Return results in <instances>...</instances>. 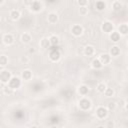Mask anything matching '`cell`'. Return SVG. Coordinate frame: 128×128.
<instances>
[{"label":"cell","mask_w":128,"mask_h":128,"mask_svg":"<svg viewBox=\"0 0 128 128\" xmlns=\"http://www.w3.org/2000/svg\"><path fill=\"white\" fill-rule=\"evenodd\" d=\"M108 113H109V110L106 107H104V106H99L96 109V117L99 120H103V119L107 118Z\"/></svg>","instance_id":"6da1fadb"},{"label":"cell","mask_w":128,"mask_h":128,"mask_svg":"<svg viewBox=\"0 0 128 128\" xmlns=\"http://www.w3.org/2000/svg\"><path fill=\"white\" fill-rule=\"evenodd\" d=\"M78 106H79V108L82 110V111H87V110H89L90 108H91V106H92V104H91V101L88 99V98H81L80 100H79V102H78Z\"/></svg>","instance_id":"7a4b0ae2"},{"label":"cell","mask_w":128,"mask_h":128,"mask_svg":"<svg viewBox=\"0 0 128 128\" xmlns=\"http://www.w3.org/2000/svg\"><path fill=\"white\" fill-rule=\"evenodd\" d=\"M11 77H12V74H11L10 71L5 70V69H3V70L0 71V82L1 83L8 84L9 80L11 79Z\"/></svg>","instance_id":"3957f363"},{"label":"cell","mask_w":128,"mask_h":128,"mask_svg":"<svg viewBox=\"0 0 128 128\" xmlns=\"http://www.w3.org/2000/svg\"><path fill=\"white\" fill-rule=\"evenodd\" d=\"M101 30L104 32V33H111L112 31H114V25L112 22L110 21H105L102 23L101 25Z\"/></svg>","instance_id":"277c9868"},{"label":"cell","mask_w":128,"mask_h":128,"mask_svg":"<svg viewBox=\"0 0 128 128\" xmlns=\"http://www.w3.org/2000/svg\"><path fill=\"white\" fill-rule=\"evenodd\" d=\"M8 85H9L12 89L15 90V89H17V88H19V87L21 86V80H20L19 77L12 76L11 79L9 80V82H8Z\"/></svg>","instance_id":"5b68a950"},{"label":"cell","mask_w":128,"mask_h":128,"mask_svg":"<svg viewBox=\"0 0 128 128\" xmlns=\"http://www.w3.org/2000/svg\"><path fill=\"white\" fill-rule=\"evenodd\" d=\"M83 31H84V29H83V27H82L81 25L75 24V25H73V26L71 27V33H72V35H74L75 37L81 36V35L83 34Z\"/></svg>","instance_id":"8992f818"},{"label":"cell","mask_w":128,"mask_h":128,"mask_svg":"<svg viewBox=\"0 0 128 128\" xmlns=\"http://www.w3.org/2000/svg\"><path fill=\"white\" fill-rule=\"evenodd\" d=\"M49 58H50V60L53 61V62L59 61L60 58H61V53H60V51L57 50V49L51 50V51L49 52Z\"/></svg>","instance_id":"52a82bcc"},{"label":"cell","mask_w":128,"mask_h":128,"mask_svg":"<svg viewBox=\"0 0 128 128\" xmlns=\"http://www.w3.org/2000/svg\"><path fill=\"white\" fill-rule=\"evenodd\" d=\"M2 41H3V43H4L5 45H8V46H9V45H12V44L14 43V37H13L12 34L6 33V34L3 35Z\"/></svg>","instance_id":"ba28073f"},{"label":"cell","mask_w":128,"mask_h":128,"mask_svg":"<svg viewBox=\"0 0 128 128\" xmlns=\"http://www.w3.org/2000/svg\"><path fill=\"white\" fill-rule=\"evenodd\" d=\"M29 7H30V10L33 11V12H40L42 10V4L39 1H37V0L33 1L32 4Z\"/></svg>","instance_id":"9c48e42d"},{"label":"cell","mask_w":128,"mask_h":128,"mask_svg":"<svg viewBox=\"0 0 128 128\" xmlns=\"http://www.w3.org/2000/svg\"><path fill=\"white\" fill-rule=\"evenodd\" d=\"M98 59L100 60V62L102 63V65H107V64H109L110 61H111V56H110V54H108V53H103V54L100 55V57H99Z\"/></svg>","instance_id":"30bf717a"},{"label":"cell","mask_w":128,"mask_h":128,"mask_svg":"<svg viewBox=\"0 0 128 128\" xmlns=\"http://www.w3.org/2000/svg\"><path fill=\"white\" fill-rule=\"evenodd\" d=\"M58 19H59L58 14H57V13H54V12L49 13L48 16H47V21H48V23H50V24H56V23L58 22Z\"/></svg>","instance_id":"8fae6325"},{"label":"cell","mask_w":128,"mask_h":128,"mask_svg":"<svg viewBox=\"0 0 128 128\" xmlns=\"http://www.w3.org/2000/svg\"><path fill=\"white\" fill-rule=\"evenodd\" d=\"M9 17L11 18V20H13V21H17V20L21 17V13H20L19 10H17V9H13V10H11V11L9 12Z\"/></svg>","instance_id":"7c38bea8"},{"label":"cell","mask_w":128,"mask_h":128,"mask_svg":"<svg viewBox=\"0 0 128 128\" xmlns=\"http://www.w3.org/2000/svg\"><path fill=\"white\" fill-rule=\"evenodd\" d=\"M21 78L25 81H29L32 78V71L30 69H25L21 73Z\"/></svg>","instance_id":"4fadbf2b"},{"label":"cell","mask_w":128,"mask_h":128,"mask_svg":"<svg viewBox=\"0 0 128 128\" xmlns=\"http://www.w3.org/2000/svg\"><path fill=\"white\" fill-rule=\"evenodd\" d=\"M109 39L114 42V43H117L120 41V34L118 32H115V31H112L111 33H109Z\"/></svg>","instance_id":"5bb4252c"},{"label":"cell","mask_w":128,"mask_h":128,"mask_svg":"<svg viewBox=\"0 0 128 128\" xmlns=\"http://www.w3.org/2000/svg\"><path fill=\"white\" fill-rule=\"evenodd\" d=\"M95 53V48L92 46V45H87V46H85V48H84V54H85V56H92L93 54Z\"/></svg>","instance_id":"9a60e30c"},{"label":"cell","mask_w":128,"mask_h":128,"mask_svg":"<svg viewBox=\"0 0 128 128\" xmlns=\"http://www.w3.org/2000/svg\"><path fill=\"white\" fill-rule=\"evenodd\" d=\"M118 33L120 35H127L128 33V25L123 23V24H120L119 27H118Z\"/></svg>","instance_id":"2e32d148"},{"label":"cell","mask_w":128,"mask_h":128,"mask_svg":"<svg viewBox=\"0 0 128 128\" xmlns=\"http://www.w3.org/2000/svg\"><path fill=\"white\" fill-rule=\"evenodd\" d=\"M20 40H21L22 43L27 44V43H30V42H31L32 37H31V35H30L29 33H23V34L21 35V37H20Z\"/></svg>","instance_id":"e0dca14e"},{"label":"cell","mask_w":128,"mask_h":128,"mask_svg":"<svg viewBox=\"0 0 128 128\" xmlns=\"http://www.w3.org/2000/svg\"><path fill=\"white\" fill-rule=\"evenodd\" d=\"M49 41H50V45H52V46H58L60 43L59 37L57 35H54V34L49 37Z\"/></svg>","instance_id":"ac0fdd59"},{"label":"cell","mask_w":128,"mask_h":128,"mask_svg":"<svg viewBox=\"0 0 128 128\" xmlns=\"http://www.w3.org/2000/svg\"><path fill=\"white\" fill-rule=\"evenodd\" d=\"M40 46H41L43 49H48V48H50L51 45H50L49 38H46V37L42 38L41 41H40Z\"/></svg>","instance_id":"d6986e66"},{"label":"cell","mask_w":128,"mask_h":128,"mask_svg":"<svg viewBox=\"0 0 128 128\" xmlns=\"http://www.w3.org/2000/svg\"><path fill=\"white\" fill-rule=\"evenodd\" d=\"M120 48L118 46H112L110 48V56H113V57H117L118 55H120Z\"/></svg>","instance_id":"ffe728a7"},{"label":"cell","mask_w":128,"mask_h":128,"mask_svg":"<svg viewBox=\"0 0 128 128\" xmlns=\"http://www.w3.org/2000/svg\"><path fill=\"white\" fill-rule=\"evenodd\" d=\"M88 91H89L88 86H87V85H84V84H83V85H80L79 88H78V92H79V94L82 95V96L87 95V94H88Z\"/></svg>","instance_id":"44dd1931"},{"label":"cell","mask_w":128,"mask_h":128,"mask_svg":"<svg viewBox=\"0 0 128 128\" xmlns=\"http://www.w3.org/2000/svg\"><path fill=\"white\" fill-rule=\"evenodd\" d=\"M95 7H96V9L98 11H103L106 8V3L104 1H102V0H98L95 3Z\"/></svg>","instance_id":"7402d4cb"},{"label":"cell","mask_w":128,"mask_h":128,"mask_svg":"<svg viewBox=\"0 0 128 128\" xmlns=\"http://www.w3.org/2000/svg\"><path fill=\"white\" fill-rule=\"evenodd\" d=\"M91 66H92V68H94V69H101L102 68V63L100 62V60L98 59V58H96V59H94L92 62H91Z\"/></svg>","instance_id":"603a6c76"},{"label":"cell","mask_w":128,"mask_h":128,"mask_svg":"<svg viewBox=\"0 0 128 128\" xmlns=\"http://www.w3.org/2000/svg\"><path fill=\"white\" fill-rule=\"evenodd\" d=\"M9 62V59L6 55H0V66L5 67Z\"/></svg>","instance_id":"cb8c5ba5"},{"label":"cell","mask_w":128,"mask_h":128,"mask_svg":"<svg viewBox=\"0 0 128 128\" xmlns=\"http://www.w3.org/2000/svg\"><path fill=\"white\" fill-rule=\"evenodd\" d=\"M106 84L105 83H103V82H100V83H98L97 84V86H96V90L99 92V93H103L104 91H105V89H106Z\"/></svg>","instance_id":"d4e9b609"},{"label":"cell","mask_w":128,"mask_h":128,"mask_svg":"<svg viewBox=\"0 0 128 128\" xmlns=\"http://www.w3.org/2000/svg\"><path fill=\"white\" fill-rule=\"evenodd\" d=\"M104 93V95L106 96V97H113L114 96V90H113V88H108V87H106V89H105V91L103 92Z\"/></svg>","instance_id":"484cf974"},{"label":"cell","mask_w":128,"mask_h":128,"mask_svg":"<svg viewBox=\"0 0 128 128\" xmlns=\"http://www.w3.org/2000/svg\"><path fill=\"white\" fill-rule=\"evenodd\" d=\"M112 8L114 11H120L122 8V4L120 3V1H114L112 3Z\"/></svg>","instance_id":"4316f807"},{"label":"cell","mask_w":128,"mask_h":128,"mask_svg":"<svg viewBox=\"0 0 128 128\" xmlns=\"http://www.w3.org/2000/svg\"><path fill=\"white\" fill-rule=\"evenodd\" d=\"M13 91H14V89H12L9 85L4 86V88H3V93H4L5 95H11V94L13 93Z\"/></svg>","instance_id":"83f0119b"},{"label":"cell","mask_w":128,"mask_h":128,"mask_svg":"<svg viewBox=\"0 0 128 128\" xmlns=\"http://www.w3.org/2000/svg\"><path fill=\"white\" fill-rule=\"evenodd\" d=\"M79 13L82 16H86L88 14V7L87 6H81L79 8Z\"/></svg>","instance_id":"f1b7e54d"},{"label":"cell","mask_w":128,"mask_h":128,"mask_svg":"<svg viewBox=\"0 0 128 128\" xmlns=\"http://www.w3.org/2000/svg\"><path fill=\"white\" fill-rule=\"evenodd\" d=\"M77 4L81 6H87L88 5V0H77Z\"/></svg>","instance_id":"f546056e"},{"label":"cell","mask_w":128,"mask_h":128,"mask_svg":"<svg viewBox=\"0 0 128 128\" xmlns=\"http://www.w3.org/2000/svg\"><path fill=\"white\" fill-rule=\"evenodd\" d=\"M116 103L115 102H109L108 103V107H107V109L108 110H114L115 108H116Z\"/></svg>","instance_id":"4dcf8cb0"},{"label":"cell","mask_w":128,"mask_h":128,"mask_svg":"<svg viewBox=\"0 0 128 128\" xmlns=\"http://www.w3.org/2000/svg\"><path fill=\"white\" fill-rule=\"evenodd\" d=\"M20 61H21L22 63H24V64H27V63L29 62V58L26 57V56H22V57L20 58Z\"/></svg>","instance_id":"1f68e13d"},{"label":"cell","mask_w":128,"mask_h":128,"mask_svg":"<svg viewBox=\"0 0 128 128\" xmlns=\"http://www.w3.org/2000/svg\"><path fill=\"white\" fill-rule=\"evenodd\" d=\"M106 127H108V128H114V127H115V124H114V122L109 121V122L106 124Z\"/></svg>","instance_id":"d6a6232c"},{"label":"cell","mask_w":128,"mask_h":128,"mask_svg":"<svg viewBox=\"0 0 128 128\" xmlns=\"http://www.w3.org/2000/svg\"><path fill=\"white\" fill-rule=\"evenodd\" d=\"M23 2H24V5H26V6H30V5L32 4L33 0H23Z\"/></svg>","instance_id":"836d02e7"},{"label":"cell","mask_w":128,"mask_h":128,"mask_svg":"<svg viewBox=\"0 0 128 128\" xmlns=\"http://www.w3.org/2000/svg\"><path fill=\"white\" fill-rule=\"evenodd\" d=\"M119 105H120V106H124V107H126V101H125V100H121V101H119Z\"/></svg>","instance_id":"e575fe53"},{"label":"cell","mask_w":128,"mask_h":128,"mask_svg":"<svg viewBox=\"0 0 128 128\" xmlns=\"http://www.w3.org/2000/svg\"><path fill=\"white\" fill-rule=\"evenodd\" d=\"M3 1H4V0H0V4H2V3H3Z\"/></svg>","instance_id":"d590c367"},{"label":"cell","mask_w":128,"mask_h":128,"mask_svg":"<svg viewBox=\"0 0 128 128\" xmlns=\"http://www.w3.org/2000/svg\"><path fill=\"white\" fill-rule=\"evenodd\" d=\"M10 1H12V2H15V1H17V0H10Z\"/></svg>","instance_id":"8d00e7d4"},{"label":"cell","mask_w":128,"mask_h":128,"mask_svg":"<svg viewBox=\"0 0 128 128\" xmlns=\"http://www.w3.org/2000/svg\"><path fill=\"white\" fill-rule=\"evenodd\" d=\"M0 19H1V18H0Z\"/></svg>","instance_id":"74e56055"}]
</instances>
